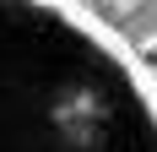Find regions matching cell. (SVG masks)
Listing matches in <instances>:
<instances>
[{
  "label": "cell",
  "instance_id": "obj_2",
  "mask_svg": "<svg viewBox=\"0 0 157 152\" xmlns=\"http://www.w3.org/2000/svg\"><path fill=\"white\" fill-rule=\"evenodd\" d=\"M136 60H141V65H146V71H152V76H157V33H146L141 44H136Z\"/></svg>",
  "mask_w": 157,
  "mask_h": 152
},
{
  "label": "cell",
  "instance_id": "obj_1",
  "mask_svg": "<svg viewBox=\"0 0 157 152\" xmlns=\"http://www.w3.org/2000/svg\"><path fill=\"white\" fill-rule=\"evenodd\" d=\"M0 152H157V76L87 6L0 0Z\"/></svg>",
  "mask_w": 157,
  "mask_h": 152
}]
</instances>
